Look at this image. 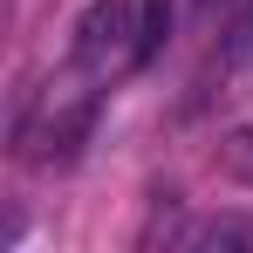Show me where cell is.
Wrapping results in <instances>:
<instances>
[{"label": "cell", "mask_w": 253, "mask_h": 253, "mask_svg": "<svg viewBox=\"0 0 253 253\" xmlns=\"http://www.w3.org/2000/svg\"><path fill=\"white\" fill-rule=\"evenodd\" d=\"M137 62H144L137 0H89V14L76 21V69L110 76V69H137Z\"/></svg>", "instance_id": "1"}, {"label": "cell", "mask_w": 253, "mask_h": 253, "mask_svg": "<svg viewBox=\"0 0 253 253\" xmlns=\"http://www.w3.org/2000/svg\"><path fill=\"white\" fill-rule=\"evenodd\" d=\"M89 124H96V96H76V103L48 110L42 130H21V137L35 144V158H42V165H76V151H83Z\"/></svg>", "instance_id": "2"}, {"label": "cell", "mask_w": 253, "mask_h": 253, "mask_svg": "<svg viewBox=\"0 0 253 253\" xmlns=\"http://www.w3.org/2000/svg\"><path fill=\"white\" fill-rule=\"evenodd\" d=\"M178 247H253V226L247 219H199L178 233Z\"/></svg>", "instance_id": "3"}, {"label": "cell", "mask_w": 253, "mask_h": 253, "mask_svg": "<svg viewBox=\"0 0 253 253\" xmlns=\"http://www.w3.org/2000/svg\"><path fill=\"white\" fill-rule=\"evenodd\" d=\"M219 171L240 178V185H253V130H226L219 137Z\"/></svg>", "instance_id": "4"}, {"label": "cell", "mask_w": 253, "mask_h": 253, "mask_svg": "<svg viewBox=\"0 0 253 253\" xmlns=\"http://www.w3.org/2000/svg\"><path fill=\"white\" fill-rule=\"evenodd\" d=\"M137 21H144V62H151L171 35V0H137Z\"/></svg>", "instance_id": "5"}, {"label": "cell", "mask_w": 253, "mask_h": 253, "mask_svg": "<svg viewBox=\"0 0 253 253\" xmlns=\"http://www.w3.org/2000/svg\"><path fill=\"white\" fill-rule=\"evenodd\" d=\"M199 7H219V0H199Z\"/></svg>", "instance_id": "6"}]
</instances>
